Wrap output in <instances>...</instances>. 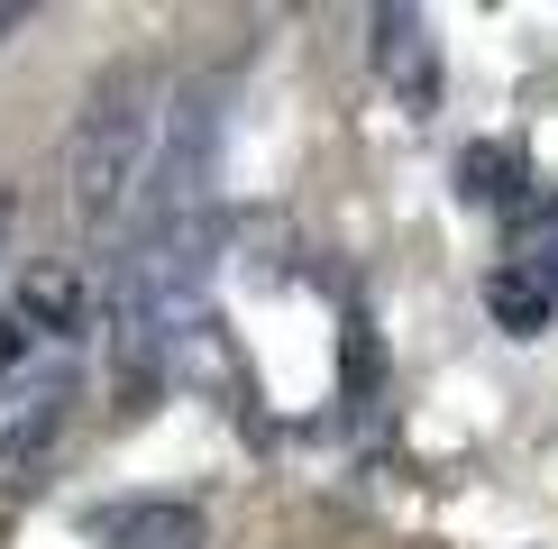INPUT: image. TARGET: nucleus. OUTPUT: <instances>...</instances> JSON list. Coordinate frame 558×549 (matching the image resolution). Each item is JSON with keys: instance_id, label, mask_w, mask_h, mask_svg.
<instances>
[{"instance_id": "obj_1", "label": "nucleus", "mask_w": 558, "mask_h": 549, "mask_svg": "<svg viewBox=\"0 0 558 549\" xmlns=\"http://www.w3.org/2000/svg\"><path fill=\"white\" fill-rule=\"evenodd\" d=\"M211 266H220V101L183 91L156 129L147 183H137V229L92 293L129 394H147L156 366L211 320Z\"/></svg>"}, {"instance_id": "obj_2", "label": "nucleus", "mask_w": 558, "mask_h": 549, "mask_svg": "<svg viewBox=\"0 0 558 549\" xmlns=\"http://www.w3.org/2000/svg\"><path fill=\"white\" fill-rule=\"evenodd\" d=\"M156 156V74L147 64H110L83 91L74 129H64V202L83 229H120L137 211V183Z\"/></svg>"}, {"instance_id": "obj_3", "label": "nucleus", "mask_w": 558, "mask_h": 549, "mask_svg": "<svg viewBox=\"0 0 558 549\" xmlns=\"http://www.w3.org/2000/svg\"><path fill=\"white\" fill-rule=\"evenodd\" d=\"M74 394H83L74 357H28L19 376H0V486H28L46 467V449L74 422Z\"/></svg>"}, {"instance_id": "obj_4", "label": "nucleus", "mask_w": 558, "mask_h": 549, "mask_svg": "<svg viewBox=\"0 0 558 549\" xmlns=\"http://www.w3.org/2000/svg\"><path fill=\"white\" fill-rule=\"evenodd\" d=\"M366 56H376L385 91L412 110V120L439 110V37H430L422 10H376V19H366Z\"/></svg>"}, {"instance_id": "obj_5", "label": "nucleus", "mask_w": 558, "mask_h": 549, "mask_svg": "<svg viewBox=\"0 0 558 549\" xmlns=\"http://www.w3.org/2000/svg\"><path fill=\"white\" fill-rule=\"evenodd\" d=\"M83 532L101 549H202L211 522H202V503H183V495H110V503L83 513Z\"/></svg>"}, {"instance_id": "obj_6", "label": "nucleus", "mask_w": 558, "mask_h": 549, "mask_svg": "<svg viewBox=\"0 0 558 549\" xmlns=\"http://www.w3.org/2000/svg\"><path fill=\"white\" fill-rule=\"evenodd\" d=\"M10 320L37 339V349H46V339H56V349H74V339L92 330V274H83L74 257L28 266V284H19V312H10Z\"/></svg>"}, {"instance_id": "obj_7", "label": "nucleus", "mask_w": 558, "mask_h": 549, "mask_svg": "<svg viewBox=\"0 0 558 549\" xmlns=\"http://www.w3.org/2000/svg\"><path fill=\"white\" fill-rule=\"evenodd\" d=\"M449 174H458V202H476V211H522V193H531V166L513 137H468Z\"/></svg>"}, {"instance_id": "obj_8", "label": "nucleus", "mask_w": 558, "mask_h": 549, "mask_svg": "<svg viewBox=\"0 0 558 549\" xmlns=\"http://www.w3.org/2000/svg\"><path fill=\"white\" fill-rule=\"evenodd\" d=\"M485 312H495V320H504V330H513V339H541L558 303H549L541 284H531V274H513V266H495V274H485Z\"/></svg>"}, {"instance_id": "obj_9", "label": "nucleus", "mask_w": 558, "mask_h": 549, "mask_svg": "<svg viewBox=\"0 0 558 549\" xmlns=\"http://www.w3.org/2000/svg\"><path fill=\"white\" fill-rule=\"evenodd\" d=\"M513 274H531V284H541L549 303H558V202H549V211H531V220H522V247H513Z\"/></svg>"}, {"instance_id": "obj_10", "label": "nucleus", "mask_w": 558, "mask_h": 549, "mask_svg": "<svg viewBox=\"0 0 558 549\" xmlns=\"http://www.w3.org/2000/svg\"><path fill=\"white\" fill-rule=\"evenodd\" d=\"M348 385H376V330H366V320H348Z\"/></svg>"}, {"instance_id": "obj_11", "label": "nucleus", "mask_w": 558, "mask_h": 549, "mask_svg": "<svg viewBox=\"0 0 558 549\" xmlns=\"http://www.w3.org/2000/svg\"><path fill=\"white\" fill-rule=\"evenodd\" d=\"M28 357H37V339H28V330H19V320H10V312H0V376H19V366H28Z\"/></svg>"}, {"instance_id": "obj_12", "label": "nucleus", "mask_w": 558, "mask_h": 549, "mask_svg": "<svg viewBox=\"0 0 558 549\" xmlns=\"http://www.w3.org/2000/svg\"><path fill=\"white\" fill-rule=\"evenodd\" d=\"M10 28H19V10H0V37H10Z\"/></svg>"}, {"instance_id": "obj_13", "label": "nucleus", "mask_w": 558, "mask_h": 549, "mask_svg": "<svg viewBox=\"0 0 558 549\" xmlns=\"http://www.w3.org/2000/svg\"><path fill=\"white\" fill-rule=\"evenodd\" d=\"M0 229H10V193H0Z\"/></svg>"}]
</instances>
